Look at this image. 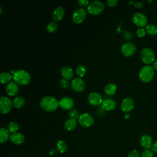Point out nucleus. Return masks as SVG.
I'll list each match as a JSON object with an SVG mask.
<instances>
[{"instance_id":"obj_28","label":"nucleus","mask_w":157,"mask_h":157,"mask_svg":"<svg viewBox=\"0 0 157 157\" xmlns=\"http://www.w3.org/2000/svg\"><path fill=\"white\" fill-rule=\"evenodd\" d=\"M86 67L85 66L82 65V64H80L78 66H77L76 69H75V72L76 74L80 78L82 77L85 75V73H86Z\"/></svg>"},{"instance_id":"obj_14","label":"nucleus","mask_w":157,"mask_h":157,"mask_svg":"<svg viewBox=\"0 0 157 157\" xmlns=\"http://www.w3.org/2000/svg\"><path fill=\"white\" fill-rule=\"evenodd\" d=\"M74 105L73 99L70 97H63L59 101V105L64 110H70Z\"/></svg>"},{"instance_id":"obj_42","label":"nucleus","mask_w":157,"mask_h":157,"mask_svg":"<svg viewBox=\"0 0 157 157\" xmlns=\"http://www.w3.org/2000/svg\"><path fill=\"white\" fill-rule=\"evenodd\" d=\"M152 67L154 70L157 71V59L155 60L153 63H152Z\"/></svg>"},{"instance_id":"obj_6","label":"nucleus","mask_w":157,"mask_h":157,"mask_svg":"<svg viewBox=\"0 0 157 157\" xmlns=\"http://www.w3.org/2000/svg\"><path fill=\"white\" fill-rule=\"evenodd\" d=\"M13 104L10 98L2 96L0 99V112L2 114H7L9 113L12 109Z\"/></svg>"},{"instance_id":"obj_20","label":"nucleus","mask_w":157,"mask_h":157,"mask_svg":"<svg viewBox=\"0 0 157 157\" xmlns=\"http://www.w3.org/2000/svg\"><path fill=\"white\" fill-rule=\"evenodd\" d=\"M61 75L63 78L66 80H69L73 77V70L71 67L69 66H64L61 70Z\"/></svg>"},{"instance_id":"obj_38","label":"nucleus","mask_w":157,"mask_h":157,"mask_svg":"<svg viewBox=\"0 0 157 157\" xmlns=\"http://www.w3.org/2000/svg\"><path fill=\"white\" fill-rule=\"evenodd\" d=\"M133 5L136 8H141L143 6V3L142 2H133Z\"/></svg>"},{"instance_id":"obj_13","label":"nucleus","mask_w":157,"mask_h":157,"mask_svg":"<svg viewBox=\"0 0 157 157\" xmlns=\"http://www.w3.org/2000/svg\"><path fill=\"white\" fill-rule=\"evenodd\" d=\"M134 106V100L130 98H125L121 103V110L126 113H128L131 111Z\"/></svg>"},{"instance_id":"obj_11","label":"nucleus","mask_w":157,"mask_h":157,"mask_svg":"<svg viewBox=\"0 0 157 157\" xmlns=\"http://www.w3.org/2000/svg\"><path fill=\"white\" fill-rule=\"evenodd\" d=\"M71 86L73 90L76 92H82L85 88V83L80 77H75L72 80Z\"/></svg>"},{"instance_id":"obj_27","label":"nucleus","mask_w":157,"mask_h":157,"mask_svg":"<svg viewBox=\"0 0 157 157\" xmlns=\"http://www.w3.org/2000/svg\"><path fill=\"white\" fill-rule=\"evenodd\" d=\"M13 76H12L11 74L7 72H2L0 74V80L2 84H5V83H9V82L10 81V80L12 79V77Z\"/></svg>"},{"instance_id":"obj_26","label":"nucleus","mask_w":157,"mask_h":157,"mask_svg":"<svg viewBox=\"0 0 157 157\" xmlns=\"http://www.w3.org/2000/svg\"><path fill=\"white\" fill-rule=\"evenodd\" d=\"M145 30L148 34L150 36H155L157 34V25L153 23L147 24L145 26Z\"/></svg>"},{"instance_id":"obj_17","label":"nucleus","mask_w":157,"mask_h":157,"mask_svg":"<svg viewBox=\"0 0 157 157\" xmlns=\"http://www.w3.org/2000/svg\"><path fill=\"white\" fill-rule=\"evenodd\" d=\"M117 105L116 102L112 99H105L101 104V108L104 111H110L113 110Z\"/></svg>"},{"instance_id":"obj_3","label":"nucleus","mask_w":157,"mask_h":157,"mask_svg":"<svg viewBox=\"0 0 157 157\" xmlns=\"http://www.w3.org/2000/svg\"><path fill=\"white\" fill-rule=\"evenodd\" d=\"M152 66L147 65L141 68L139 71V77L140 80L144 83H148L151 82L154 77L155 72Z\"/></svg>"},{"instance_id":"obj_25","label":"nucleus","mask_w":157,"mask_h":157,"mask_svg":"<svg viewBox=\"0 0 157 157\" xmlns=\"http://www.w3.org/2000/svg\"><path fill=\"white\" fill-rule=\"evenodd\" d=\"M67 150V145L64 140H59L56 142V150L59 153H63L66 152Z\"/></svg>"},{"instance_id":"obj_39","label":"nucleus","mask_w":157,"mask_h":157,"mask_svg":"<svg viewBox=\"0 0 157 157\" xmlns=\"http://www.w3.org/2000/svg\"><path fill=\"white\" fill-rule=\"evenodd\" d=\"M151 150L155 153H157V141L155 142L151 147Z\"/></svg>"},{"instance_id":"obj_7","label":"nucleus","mask_w":157,"mask_h":157,"mask_svg":"<svg viewBox=\"0 0 157 157\" xmlns=\"http://www.w3.org/2000/svg\"><path fill=\"white\" fill-rule=\"evenodd\" d=\"M132 20L133 23L139 28H143L147 25V18L143 13H135L132 16Z\"/></svg>"},{"instance_id":"obj_15","label":"nucleus","mask_w":157,"mask_h":157,"mask_svg":"<svg viewBox=\"0 0 157 157\" xmlns=\"http://www.w3.org/2000/svg\"><path fill=\"white\" fill-rule=\"evenodd\" d=\"M140 144L145 149H150L153 144L152 137L148 134H144L140 137Z\"/></svg>"},{"instance_id":"obj_37","label":"nucleus","mask_w":157,"mask_h":157,"mask_svg":"<svg viewBox=\"0 0 157 157\" xmlns=\"http://www.w3.org/2000/svg\"><path fill=\"white\" fill-rule=\"evenodd\" d=\"M107 3L110 7H114L118 3V1L117 0H107Z\"/></svg>"},{"instance_id":"obj_8","label":"nucleus","mask_w":157,"mask_h":157,"mask_svg":"<svg viewBox=\"0 0 157 157\" xmlns=\"http://www.w3.org/2000/svg\"><path fill=\"white\" fill-rule=\"evenodd\" d=\"M78 121L80 125L84 128H88L91 126L94 123V118L89 113H85L80 115Z\"/></svg>"},{"instance_id":"obj_31","label":"nucleus","mask_w":157,"mask_h":157,"mask_svg":"<svg viewBox=\"0 0 157 157\" xmlns=\"http://www.w3.org/2000/svg\"><path fill=\"white\" fill-rule=\"evenodd\" d=\"M68 115L70 117V118H78L79 117V113H78V111L75 109H71L69 112H68Z\"/></svg>"},{"instance_id":"obj_19","label":"nucleus","mask_w":157,"mask_h":157,"mask_svg":"<svg viewBox=\"0 0 157 157\" xmlns=\"http://www.w3.org/2000/svg\"><path fill=\"white\" fill-rule=\"evenodd\" d=\"M64 9L61 7H57L53 10L52 12V18L55 21H60L64 17Z\"/></svg>"},{"instance_id":"obj_36","label":"nucleus","mask_w":157,"mask_h":157,"mask_svg":"<svg viewBox=\"0 0 157 157\" xmlns=\"http://www.w3.org/2000/svg\"><path fill=\"white\" fill-rule=\"evenodd\" d=\"M77 2L82 7H85L89 4V1L88 0H78Z\"/></svg>"},{"instance_id":"obj_40","label":"nucleus","mask_w":157,"mask_h":157,"mask_svg":"<svg viewBox=\"0 0 157 157\" xmlns=\"http://www.w3.org/2000/svg\"><path fill=\"white\" fill-rule=\"evenodd\" d=\"M56 149H54V148H52V149H50V150H49V151H48V153H49V155H51V156H53V155H55V154H56Z\"/></svg>"},{"instance_id":"obj_22","label":"nucleus","mask_w":157,"mask_h":157,"mask_svg":"<svg viewBox=\"0 0 157 157\" xmlns=\"http://www.w3.org/2000/svg\"><path fill=\"white\" fill-rule=\"evenodd\" d=\"M117 90V88L116 85L112 83H108L104 88L105 93L109 96L113 95L116 93Z\"/></svg>"},{"instance_id":"obj_21","label":"nucleus","mask_w":157,"mask_h":157,"mask_svg":"<svg viewBox=\"0 0 157 157\" xmlns=\"http://www.w3.org/2000/svg\"><path fill=\"white\" fill-rule=\"evenodd\" d=\"M77 120L75 118H69L64 123V127L67 131H72L76 128Z\"/></svg>"},{"instance_id":"obj_34","label":"nucleus","mask_w":157,"mask_h":157,"mask_svg":"<svg viewBox=\"0 0 157 157\" xmlns=\"http://www.w3.org/2000/svg\"><path fill=\"white\" fill-rule=\"evenodd\" d=\"M136 33H137V35L138 37H143L145 36L147 32H146L145 29H144L143 28H139L137 29V30L136 31Z\"/></svg>"},{"instance_id":"obj_9","label":"nucleus","mask_w":157,"mask_h":157,"mask_svg":"<svg viewBox=\"0 0 157 157\" xmlns=\"http://www.w3.org/2000/svg\"><path fill=\"white\" fill-rule=\"evenodd\" d=\"M86 16V12L83 8L77 9L73 13L72 19V21L77 24L82 23L85 19Z\"/></svg>"},{"instance_id":"obj_2","label":"nucleus","mask_w":157,"mask_h":157,"mask_svg":"<svg viewBox=\"0 0 157 157\" xmlns=\"http://www.w3.org/2000/svg\"><path fill=\"white\" fill-rule=\"evenodd\" d=\"M14 81L20 85H26L31 81V75L26 71L23 69L17 70L13 74Z\"/></svg>"},{"instance_id":"obj_23","label":"nucleus","mask_w":157,"mask_h":157,"mask_svg":"<svg viewBox=\"0 0 157 157\" xmlns=\"http://www.w3.org/2000/svg\"><path fill=\"white\" fill-rule=\"evenodd\" d=\"M8 129L5 128H1L0 129V142L1 144H3L7 141L10 137V134Z\"/></svg>"},{"instance_id":"obj_5","label":"nucleus","mask_w":157,"mask_h":157,"mask_svg":"<svg viewBox=\"0 0 157 157\" xmlns=\"http://www.w3.org/2000/svg\"><path fill=\"white\" fill-rule=\"evenodd\" d=\"M104 8V6L102 2L100 1H94L88 4L87 10L90 14L97 15L102 13Z\"/></svg>"},{"instance_id":"obj_1","label":"nucleus","mask_w":157,"mask_h":157,"mask_svg":"<svg viewBox=\"0 0 157 157\" xmlns=\"http://www.w3.org/2000/svg\"><path fill=\"white\" fill-rule=\"evenodd\" d=\"M40 106L45 111L52 112L58 107L59 101L53 96H45L40 99Z\"/></svg>"},{"instance_id":"obj_24","label":"nucleus","mask_w":157,"mask_h":157,"mask_svg":"<svg viewBox=\"0 0 157 157\" xmlns=\"http://www.w3.org/2000/svg\"><path fill=\"white\" fill-rule=\"evenodd\" d=\"M13 106L17 109H20L23 107L25 104V100L21 96H18L15 98L12 101Z\"/></svg>"},{"instance_id":"obj_43","label":"nucleus","mask_w":157,"mask_h":157,"mask_svg":"<svg viewBox=\"0 0 157 157\" xmlns=\"http://www.w3.org/2000/svg\"><path fill=\"white\" fill-rule=\"evenodd\" d=\"M130 118V115L128 113H126L125 115H124V118L126 119H129Z\"/></svg>"},{"instance_id":"obj_30","label":"nucleus","mask_w":157,"mask_h":157,"mask_svg":"<svg viewBox=\"0 0 157 157\" xmlns=\"http://www.w3.org/2000/svg\"><path fill=\"white\" fill-rule=\"evenodd\" d=\"M46 29L49 33H54L58 29V25L55 22H49L46 26Z\"/></svg>"},{"instance_id":"obj_10","label":"nucleus","mask_w":157,"mask_h":157,"mask_svg":"<svg viewBox=\"0 0 157 157\" xmlns=\"http://www.w3.org/2000/svg\"><path fill=\"white\" fill-rule=\"evenodd\" d=\"M121 51L124 56H131L135 53L136 51V47L132 42H126L121 45Z\"/></svg>"},{"instance_id":"obj_33","label":"nucleus","mask_w":157,"mask_h":157,"mask_svg":"<svg viewBox=\"0 0 157 157\" xmlns=\"http://www.w3.org/2000/svg\"><path fill=\"white\" fill-rule=\"evenodd\" d=\"M59 85L60 86L64 88V89H67L70 86V83L68 82L67 80H66L64 78H61L59 80Z\"/></svg>"},{"instance_id":"obj_12","label":"nucleus","mask_w":157,"mask_h":157,"mask_svg":"<svg viewBox=\"0 0 157 157\" xmlns=\"http://www.w3.org/2000/svg\"><path fill=\"white\" fill-rule=\"evenodd\" d=\"M88 101L91 105L94 106L101 104L103 101L101 95L97 92L90 93L88 96Z\"/></svg>"},{"instance_id":"obj_29","label":"nucleus","mask_w":157,"mask_h":157,"mask_svg":"<svg viewBox=\"0 0 157 157\" xmlns=\"http://www.w3.org/2000/svg\"><path fill=\"white\" fill-rule=\"evenodd\" d=\"M19 129L18 124L15 121H11L8 124V130L12 134L17 132V131Z\"/></svg>"},{"instance_id":"obj_41","label":"nucleus","mask_w":157,"mask_h":157,"mask_svg":"<svg viewBox=\"0 0 157 157\" xmlns=\"http://www.w3.org/2000/svg\"><path fill=\"white\" fill-rule=\"evenodd\" d=\"M124 38L126 39H131V33H129V32H128V33H124Z\"/></svg>"},{"instance_id":"obj_32","label":"nucleus","mask_w":157,"mask_h":157,"mask_svg":"<svg viewBox=\"0 0 157 157\" xmlns=\"http://www.w3.org/2000/svg\"><path fill=\"white\" fill-rule=\"evenodd\" d=\"M153 156L154 152L151 149H145L141 154V157H153Z\"/></svg>"},{"instance_id":"obj_18","label":"nucleus","mask_w":157,"mask_h":157,"mask_svg":"<svg viewBox=\"0 0 157 157\" xmlns=\"http://www.w3.org/2000/svg\"><path fill=\"white\" fill-rule=\"evenodd\" d=\"M25 136L20 132L13 133L10 136L11 142L15 145H21L25 141Z\"/></svg>"},{"instance_id":"obj_35","label":"nucleus","mask_w":157,"mask_h":157,"mask_svg":"<svg viewBox=\"0 0 157 157\" xmlns=\"http://www.w3.org/2000/svg\"><path fill=\"white\" fill-rule=\"evenodd\" d=\"M127 157H139V153L137 150H131L128 155Z\"/></svg>"},{"instance_id":"obj_16","label":"nucleus","mask_w":157,"mask_h":157,"mask_svg":"<svg viewBox=\"0 0 157 157\" xmlns=\"http://www.w3.org/2000/svg\"><path fill=\"white\" fill-rule=\"evenodd\" d=\"M18 85L15 82H9V83H7L6 88L7 94L10 96H13L16 95L18 92Z\"/></svg>"},{"instance_id":"obj_4","label":"nucleus","mask_w":157,"mask_h":157,"mask_svg":"<svg viewBox=\"0 0 157 157\" xmlns=\"http://www.w3.org/2000/svg\"><path fill=\"white\" fill-rule=\"evenodd\" d=\"M140 55L142 61L147 65L153 63L155 61V52L150 48H144L141 50Z\"/></svg>"}]
</instances>
